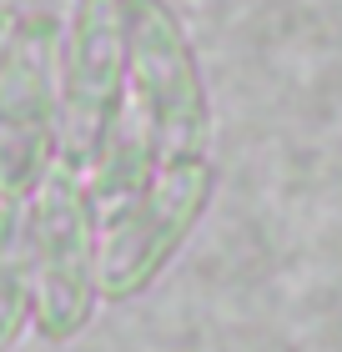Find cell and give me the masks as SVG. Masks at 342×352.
<instances>
[{
    "instance_id": "obj_5",
    "label": "cell",
    "mask_w": 342,
    "mask_h": 352,
    "mask_svg": "<svg viewBox=\"0 0 342 352\" xmlns=\"http://www.w3.org/2000/svg\"><path fill=\"white\" fill-rule=\"evenodd\" d=\"M15 21H21V15L0 6V56H6V45H10V36H15Z\"/></svg>"
},
{
    "instance_id": "obj_4",
    "label": "cell",
    "mask_w": 342,
    "mask_h": 352,
    "mask_svg": "<svg viewBox=\"0 0 342 352\" xmlns=\"http://www.w3.org/2000/svg\"><path fill=\"white\" fill-rule=\"evenodd\" d=\"M30 287V242H25V206L0 201V342L15 332Z\"/></svg>"
},
{
    "instance_id": "obj_1",
    "label": "cell",
    "mask_w": 342,
    "mask_h": 352,
    "mask_svg": "<svg viewBox=\"0 0 342 352\" xmlns=\"http://www.w3.org/2000/svg\"><path fill=\"white\" fill-rule=\"evenodd\" d=\"M61 146V36L45 15H21L0 56V201H25Z\"/></svg>"
},
{
    "instance_id": "obj_3",
    "label": "cell",
    "mask_w": 342,
    "mask_h": 352,
    "mask_svg": "<svg viewBox=\"0 0 342 352\" xmlns=\"http://www.w3.org/2000/svg\"><path fill=\"white\" fill-rule=\"evenodd\" d=\"M206 197V162L182 156L167 171H156L131 201H121L106 217V252H101V272L111 277L116 292H126L131 282H141L167 252L176 247V236L191 227L197 206Z\"/></svg>"
},
{
    "instance_id": "obj_2",
    "label": "cell",
    "mask_w": 342,
    "mask_h": 352,
    "mask_svg": "<svg viewBox=\"0 0 342 352\" xmlns=\"http://www.w3.org/2000/svg\"><path fill=\"white\" fill-rule=\"evenodd\" d=\"M25 201L30 282H41L45 332H71L91 302V186L81 171L56 162Z\"/></svg>"
}]
</instances>
